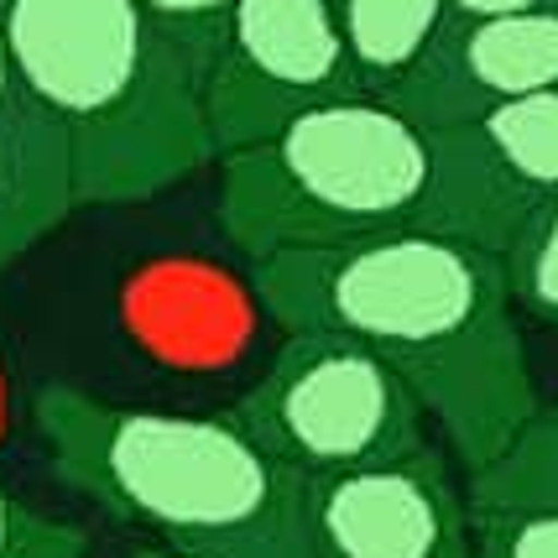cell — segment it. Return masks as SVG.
I'll return each instance as SVG.
<instances>
[{
  "instance_id": "6da1fadb",
  "label": "cell",
  "mask_w": 558,
  "mask_h": 558,
  "mask_svg": "<svg viewBox=\"0 0 558 558\" xmlns=\"http://www.w3.org/2000/svg\"><path fill=\"white\" fill-rule=\"evenodd\" d=\"M251 288L282 329H329L387 355L438 417L464 475L496 460L537 413L507 262L470 235L397 225L277 251L251 262Z\"/></svg>"
},
{
  "instance_id": "7a4b0ae2",
  "label": "cell",
  "mask_w": 558,
  "mask_h": 558,
  "mask_svg": "<svg viewBox=\"0 0 558 558\" xmlns=\"http://www.w3.org/2000/svg\"><path fill=\"white\" fill-rule=\"evenodd\" d=\"M52 470L162 548L198 558H314L308 475L230 413H168L37 387Z\"/></svg>"
},
{
  "instance_id": "3957f363",
  "label": "cell",
  "mask_w": 558,
  "mask_h": 558,
  "mask_svg": "<svg viewBox=\"0 0 558 558\" xmlns=\"http://www.w3.org/2000/svg\"><path fill=\"white\" fill-rule=\"evenodd\" d=\"M26 99L69 136L78 204H136L204 168V69L142 0H0Z\"/></svg>"
},
{
  "instance_id": "277c9868",
  "label": "cell",
  "mask_w": 558,
  "mask_h": 558,
  "mask_svg": "<svg viewBox=\"0 0 558 558\" xmlns=\"http://www.w3.org/2000/svg\"><path fill=\"white\" fill-rule=\"evenodd\" d=\"M444 189L438 131L391 95H335L219 157V230L245 262L428 225Z\"/></svg>"
},
{
  "instance_id": "5b68a950",
  "label": "cell",
  "mask_w": 558,
  "mask_h": 558,
  "mask_svg": "<svg viewBox=\"0 0 558 558\" xmlns=\"http://www.w3.org/2000/svg\"><path fill=\"white\" fill-rule=\"evenodd\" d=\"M230 413L308 481L428 444V408L413 381L371 344L329 329H288L282 350Z\"/></svg>"
},
{
  "instance_id": "8992f818",
  "label": "cell",
  "mask_w": 558,
  "mask_h": 558,
  "mask_svg": "<svg viewBox=\"0 0 558 558\" xmlns=\"http://www.w3.org/2000/svg\"><path fill=\"white\" fill-rule=\"evenodd\" d=\"M355 89L335 0H241L204 69V116L225 157L318 99Z\"/></svg>"
},
{
  "instance_id": "52a82bcc",
  "label": "cell",
  "mask_w": 558,
  "mask_h": 558,
  "mask_svg": "<svg viewBox=\"0 0 558 558\" xmlns=\"http://www.w3.org/2000/svg\"><path fill=\"white\" fill-rule=\"evenodd\" d=\"M314 558H475L470 496L434 444L308 486Z\"/></svg>"
},
{
  "instance_id": "ba28073f",
  "label": "cell",
  "mask_w": 558,
  "mask_h": 558,
  "mask_svg": "<svg viewBox=\"0 0 558 558\" xmlns=\"http://www.w3.org/2000/svg\"><path fill=\"white\" fill-rule=\"evenodd\" d=\"M438 151L444 189L428 225L501 251L533 204L558 198V89L438 131Z\"/></svg>"
},
{
  "instance_id": "9c48e42d",
  "label": "cell",
  "mask_w": 558,
  "mask_h": 558,
  "mask_svg": "<svg viewBox=\"0 0 558 558\" xmlns=\"http://www.w3.org/2000/svg\"><path fill=\"white\" fill-rule=\"evenodd\" d=\"M537 89H558V11L449 16L428 58L391 89V99L423 125L449 131Z\"/></svg>"
},
{
  "instance_id": "30bf717a",
  "label": "cell",
  "mask_w": 558,
  "mask_h": 558,
  "mask_svg": "<svg viewBox=\"0 0 558 558\" xmlns=\"http://www.w3.org/2000/svg\"><path fill=\"white\" fill-rule=\"evenodd\" d=\"M78 209L69 136L48 110L22 99L0 116V271Z\"/></svg>"
},
{
  "instance_id": "8fae6325",
  "label": "cell",
  "mask_w": 558,
  "mask_h": 558,
  "mask_svg": "<svg viewBox=\"0 0 558 558\" xmlns=\"http://www.w3.org/2000/svg\"><path fill=\"white\" fill-rule=\"evenodd\" d=\"M131 324L157 355L183 365L225 361L245 318L230 282L209 267H157L131 292Z\"/></svg>"
},
{
  "instance_id": "7c38bea8",
  "label": "cell",
  "mask_w": 558,
  "mask_h": 558,
  "mask_svg": "<svg viewBox=\"0 0 558 558\" xmlns=\"http://www.w3.org/2000/svg\"><path fill=\"white\" fill-rule=\"evenodd\" d=\"M365 95H391L449 26V0H335Z\"/></svg>"
},
{
  "instance_id": "4fadbf2b",
  "label": "cell",
  "mask_w": 558,
  "mask_h": 558,
  "mask_svg": "<svg viewBox=\"0 0 558 558\" xmlns=\"http://www.w3.org/2000/svg\"><path fill=\"white\" fill-rule=\"evenodd\" d=\"M470 511L558 507V408H537L522 434L470 475Z\"/></svg>"
},
{
  "instance_id": "5bb4252c",
  "label": "cell",
  "mask_w": 558,
  "mask_h": 558,
  "mask_svg": "<svg viewBox=\"0 0 558 558\" xmlns=\"http://www.w3.org/2000/svg\"><path fill=\"white\" fill-rule=\"evenodd\" d=\"M501 262L517 308L558 329V198H543L522 215L511 241L501 245Z\"/></svg>"
},
{
  "instance_id": "9a60e30c",
  "label": "cell",
  "mask_w": 558,
  "mask_h": 558,
  "mask_svg": "<svg viewBox=\"0 0 558 558\" xmlns=\"http://www.w3.org/2000/svg\"><path fill=\"white\" fill-rule=\"evenodd\" d=\"M84 554H89V537L78 533L73 522L43 517L0 481V558H84Z\"/></svg>"
},
{
  "instance_id": "2e32d148",
  "label": "cell",
  "mask_w": 558,
  "mask_h": 558,
  "mask_svg": "<svg viewBox=\"0 0 558 558\" xmlns=\"http://www.w3.org/2000/svg\"><path fill=\"white\" fill-rule=\"evenodd\" d=\"M475 558H558V507L470 511Z\"/></svg>"
},
{
  "instance_id": "e0dca14e",
  "label": "cell",
  "mask_w": 558,
  "mask_h": 558,
  "mask_svg": "<svg viewBox=\"0 0 558 558\" xmlns=\"http://www.w3.org/2000/svg\"><path fill=\"white\" fill-rule=\"evenodd\" d=\"M142 5L151 11V22L162 26L178 48L194 52L198 69H209V52H215L219 32L235 16L241 0H142Z\"/></svg>"
},
{
  "instance_id": "ac0fdd59",
  "label": "cell",
  "mask_w": 558,
  "mask_h": 558,
  "mask_svg": "<svg viewBox=\"0 0 558 558\" xmlns=\"http://www.w3.org/2000/svg\"><path fill=\"white\" fill-rule=\"evenodd\" d=\"M454 16H533V11H558V0H449Z\"/></svg>"
},
{
  "instance_id": "d6986e66",
  "label": "cell",
  "mask_w": 558,
  "mask_h": 558,
  "mask_svg": "<svg viewBox=\"0 0 558 558\" xmlns=\"http://www.w3.org/2000/svg\"><path fill=\"white\" fill-rule=\"evenodd\" d=\"M26 99L22 78H16V58H11V43H5V26H0V116L5 110H16Z\"/></svg>"
},
{
  "instance_id": "ffe728a7",
  "label": "cell",
  "mask_w": 558,
  "mask_h": 558,
  "mask_svg": "<svg viewBox=\"0 0 558 558\" xmlns=\"http://www.w3.org/2000/svg\"><path fill=\"white\" fill-rule=\"evenodd\" d=\"M131 558H198V554H178V548H162V543H146V548H136Z\"/></svg>"
}]
</instances>
